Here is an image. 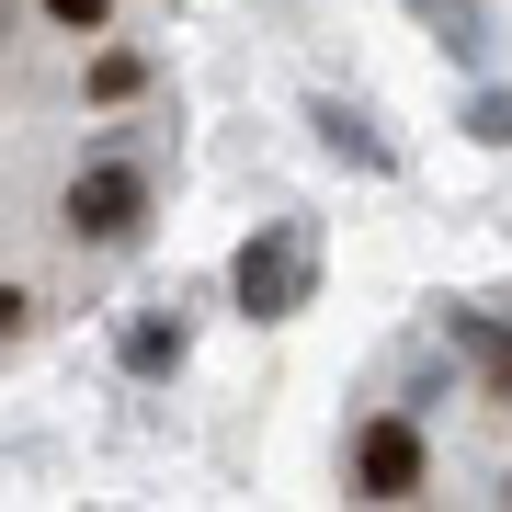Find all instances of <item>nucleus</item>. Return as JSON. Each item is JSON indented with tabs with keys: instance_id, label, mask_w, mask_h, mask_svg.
<instances>
[{
	"instance_id": "nucleus-1",
	"label": "nucleus",
	"mask_w": 512,
	"mask_h": 512,
	"mask_svg": "<svg viewBox=\"0 0 512 512\" xmlns=\"http://www.w3.org/2000/svg\"><path fill=\"white\" fill-rule=\"evenodd\" d=\"M171 92L126 0H0V365L137 262Z\"/></svg>"
}]
</instances>
